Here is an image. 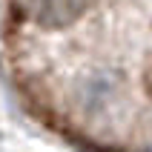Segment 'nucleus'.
<instances>
[{
  "label": "nucleus",
  "instance_id": "obj_2",
  "mask_svg": "<svg viewBox=\"0 0 152 152\" xmlns=\"http://www.w3.org/2000/svg\"><path fill=\"white\" fill-rule=\"evenodd\" d=\"M144 89H146V95L152 98V69L146 72V77H144Z\"/></svg>",
  "mask_w": 152,
  "mask_h": 152
},
{
  "label": "nucleus",
  "instance_id": "obj_1",
  "mask_svg": "<svg viewBox=\"0 0 152 152\" xmlns=\"http://www.w3.org/2000/svg\"><path fill=\"white\" fill-rule=\"evenodd\" d=\"M86 0H26V17L43 29H69L86 15Z\"/></svg>",
  "mask_w": 152,
  "mask_h": 152
}]
</instances>
